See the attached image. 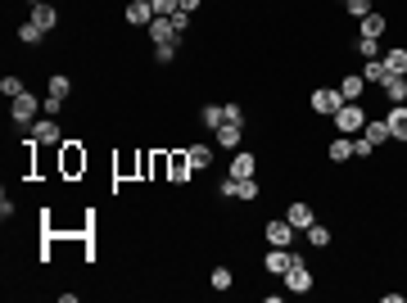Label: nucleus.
Instances as JSON below:
<instances>
[{
    "label": "nucleus",
    "instance_id": "nucleus-19",
    "mask_svg": "<svg viewBox=\"0 0 407 303\" xmlns=\"http://www.w3.org/2000/svg\"><path fill=\"white\" fill-rule=\"evenodd\" d=\"M150 36H154V45H163V41H177L182 32L172 27V19H154V23H150Z\"/></svg>",
    "mask_w": 407,
    "mask_h": 303
},
{
    "label": "nucleus",
    "instance_id": "nucleus-33",
    "mask_svg": "<svg viewBox=\"0 0 407 303\" xmlns=\"http://www.w3.org/2000/svg\"><path fill=\"white\" fill-rule=\"evenodd\" d=\"M358 50H362L366 59H375V54H380V36H358Z\"/></svg>",
    "mask_w": 407,
    "mask_h": 303
},
{
    "label": "nucleus",
    "instance_id": "nucleus-11",
    "mask_svg": "<svg viewBox=\"0 0 407 303\" xmlns=\"http://www.w3.org/2000/svg\"><path fill=\"white\" fill-rule=\"evenodd\" d=\"M32 23L41 32H54V27H59V10H54L50 0H41V5H32Z\"/></svg>",
    "mask_w": 407,
    "mask_h": 303
},
{
    "label": "nucleus",
    "instance_id": "nucleus-31",
    "mask_svg": "<svg viewBox=\"0 0 407 303\" xmlns=\"http://www.w3.org/2000/svg\"><path fill=\"white\" fill-rule=\"evenodd\" d=\"M208 281H213V290H231V281H236V276H231L226 267H213V276H208Z\"/></svg>",
    "mask_w": 407,
    "mask_h": 303
},
{
    "label": "nucleus",
    "instance_id": "nucleus-23",
    "mask_svg": "<svg viewBox=\"0 0 407 303\" xmlns=\"http://www.w3.org/2000/svg\"><path fill=\"white\" fill-rule=\"evenodd\" d=\"M168 168H172V181H186V172H190V159H186V150H177L168 159Z\"/></svg>",
    "mask_w": 407,
    "mask_h": 303
},
{
    "label": "nucleus",
    "instance_id": "nucleus-22",
    "mask_svg": "<svg viewBox=\"0 0 407 303\" xmlns=\"http://www.w3.org/2000/svg\"><path fill=\"white\" fill-rule=\"evenodd\" d=\"M358 36H385V14H362V32Z\"/></svg>",
    "mask_w": 407,
    "mask_h": 303
},
{
    "label": "nucleus",
    "instance_id": "nucleus-35",
    "mask_svg": "<svg viewBox=\"0 0 407 303\" xmlns=\"http://www.w3.org/2000/svg\"><path fill=\"white\" fill-rule=\"evenodd\" d=\"M344 10L353 14V19H362V14H371V0H344Z\"/></svg>",
    "mask_w": 407,
    "mask_h": 303
},
{
    "label": "nucleus",
    "instance_id": "nucleus-32",
    "mask_svg": "<svg viewBox=\"0 0 407 303\" xmlns=\"http://www.w3.org/2000/svg\"><path fill=\"white\" fill-rule=\"evenodd\" d=\"M154 59H159V64H172V59H177V41H163V45H154Z\"/></svg>",
    "mask_w": 407,
    "mask_h": 303
},
{
    "label": "nucleus",
    "instance_id": "nucleus-30",
    "mask_svg": "<svg viewBox=\"0 0 407 303\" xmlns=\"http://www.w3.org/2000/svg\"><path fill=\"white\" fill-rule=\"evenodd\" d=\"M0 96H5V100H14V96H23V82H19V77H0Z\"/></svg>",
    "mask_w": 407,
    "mask_h": 303
},
{
    "label": "nucleus",
    "instance_id": "nucleus-28",
    "mask_svg": "<svg viewBox=\"0 0 407 303\" xmlns=\"http://www.w3.org/2000/svg\"><path fill=\"white\" fill-rule=\"evenodd\" d=\"M154 5V19H172V14H182V0H150Z\"/></svg>",
    "mask_w": 407,
    "mask_h": 303
},
{
    "label": "nucleus",
    "instance_id": "nucleus-29",
    "mask_svg": "<svg viewBox=\"0 0 407 303\" xmlns=\"http://www.w3.org/2000/svg\"><path fill=\"white\" fill-rule=\"evenodd\" d=\"M41 36H45V32H41V27H36L32 19H28V23H23V27H19V41H23V45H36V41H41Z\"/></svg>",
    "mask_w": 407,
    "mask_h": 303
},
{
    "label": "nucleus",
    "instance_id": "nucleus-18",
    "mask_svg": "<svg viewBox=\"0 0 407 303\" xmlns=\"http://www.w3.org/2000/svg\"><path fill=\"white\" fill-rule=\"evenodd\" d=\"M199 122H204L208 131H217V127L226 122V104H204V109H199Z\"/></svg>",
    "mask_w": 407,
    "mask_h": 303
},
{
    "label": "nucleus",
    "instance_id": "nucleus-4",
    "mask_svg": "<svg viewBox=\"0 0 407 303\" xmlns=\"http://www.w3.org/2000/svg\"><path fill=\"white\" fill-rule=\"evenodd\" d=\"M263 236H267V245H276V249H289L294 227H289V217H272L267 227H263Z\"/></svg>",
    "mask_w": 407,
    "mask_h": 303
},
{
    "label": "nucleus",
    "instance_id": "nucleus-16",
    "mask_svg": "<svg viewBox=\"0 0 407 303\" xmlns=\"http://www.w3.org/2000/svg\"><path fill=\"white\" fill-rule=\"evenodd\" d=\"M285 217H289V227H294V231H308L312 222H317L308 204H289V208H285Z\"/></svg>",
    "mask_w": 407,
    "mask_h": 303
},
{
    "label": "nucleus",
    "instance_id": "nucleus-25",
    "mask_svg": "<svg viewBox=\"0 0 407 303\" xmlns=\"http://www.w3.org/2000/svg\"><path fill=\"white\" fill-rule=\"evenodd\" d=\"M82 168H86V154L77 150V145H68L64 150V172H82Z\"/></svg>",
    "mask_w": 407,
    "mask_h": 303
},
{
    "label": "nucleus",
    "instance_id": "nucleus-13",
    "mask_svg": "<svg viewBox=\"0 0 407 303\" xmlns=\"http://www.w3.org/2000/svg\"><path fill=\"white\" fill-rule=\"evenodd\" d=\"M213 136H217V145H222V150H236V145L245 141V122H222Z\"/></svg>",
    "mask_w": 407,
    "mask_h": 303
},
{
    "label": "nucleus",
    "instance_id": "nucleus-1",
    "mask_svg": "<svg viewBox=\"0 0 407 303\" xmlns=\"http://www.w3.org/2000/svg\"><path fill=\"white\" fill-rule=\"evenodd\" d=\"M335 127H340L344 136H353V131H362V127H366V109L358 104V100L340 104V109H335Z\"/></svg>",
    "mask_w": 407,
    "mask_h": 303
},
{
    "label": "nucleus",
    "instance_id": "nucleus-12",
    "mask_svg": "<svg viewBox=\"0 0 407 303\" xmlns=\"http://www.w3.org/2000/svg\"><path fill=\"white\" fill-rule=\"evenodd\" d=\"M254 172H258V159H254L249 150H240L236 159H231V172H226V177H236V181H249Z\"/></svg>",
    "mask_w": 407,
    "mask_h": 303
},
{
    "label": "nucleus",
    "instance_id": "nucleus-24",
    "mask_svg": "<svg viewBox=\"0 0 407 303\" xmlns=\"http://www.w3.org/2000/svg\"><path fill=\"white\" fill-rule=\"evenodd\" d=\"M45 87H50V96H54V100H68V91H73V82H68L64 73H50V82H45Z\"/></svg>",
    "mask_w": 407,
    "mask_h": 303
},
{
    "label": "nucleus",
    "instance_id": "nucleus-27",
    "mask_svg": "<svg viewBox=\"0 0 407 303\" xmlns=\"http://www.w3.org/2000/svg\"><path fill=\"white\" fill-rule=\"evenodd\" d=\"M385 68H389V73H407V50H403V45L385 54Z\"/></svg>",
    "mask_w": 407,
    "mask_h": 303
},
{
    "label": "nucleus",
    "instance_id": "nucleus-37",
    "mask_svg": "<svg viewBox=\"0 0 407 303\" xmlns=\"http://www.w3.org/2000/svg\"><path fill=\"white\" fill-rule=\"evenodd\" d=\"M199 5H204V0H182V14H195Z\"/></svg>",
    "mask_w": 407,
    "mask_h": 303
},
{
    "label": "nucleus",
    "instance_id": "nucleus-15",
    "mask_svg": "<svg viewBox=\"0 0 407 303\" xmlns=\"http://www.w3.org/2000/svg\"><path fill=\"white\" fill-rule=\"evenodd\" d=\"M362 91H366L362 73H349V77H340V96H344V104H349V100H362Z\"/></svg>",
    "mask_w": 407,
    "mask_h": 303
},
{
    "label": "nucleus",
    "instance_id": "nucleus-3",
    "mask_svg": "<svg viewBox=\"0 0 407 303\" xmlns=\"http://www.w3.org/2000/svg\"><path fill=\"white\" fill-rule=\"evenodd\" d=\"M285 290H289V294H308V290H312V271H308V262H303V258L289 262V271H285Z\"/></svg>",
    "mask_w": 407,
    "mask_h": 303
},
{
    "label": "nucleus",
    "instance_id": "nucleus-14",
    "mask_svg": "<svg viewBox=\"0 0 407 303\" xmlns=\"http://www.w3.org/2000/svg\"><path fill=\"white\" fill-rule=\"evenodd\" d=\"M385 122H389V136L407 145V109H403V104H394V109L385 113Z\"/></svg>",
    "mask_w": 407,
    "mask_h": 303
},
{
    "label": "nucleus",
    "instance_id": "nucleus-10",
    "mask_svg": "<svg viewBox=\"0 0 407 303\" xmlns=\"http://www.w3.org/2000/svg\"><path fill=\"white\" fill-rule=\"evenodd\" d=\"M362 141L371 145V150H375V145H385V141H394V136H389V122H385V118H366Z\"/></svg>",
    "mask_w": 407,
    "mask_h": 303
},
{
    "label": "nucleus",
    "instance_id": "nucleus-17",
    "mask_svg": "<svg viewBox=\"0 0 407 303\" xmlns=\"http://www.w3.org/2000/svg\"><path fill=\"white\" fill-rule=\"evenodd\" d=\"M186 159H190V168H213V145H186Z\"/></svg>",
    "mask_w": 407,
    "mask_h": 303
},
{
    "label": "nucleus",
    "instance_id": "nucleus-8",
    "mask_svg": "<svg viewBox=\"0 0 407 303\" xmlns=\"http://www.w3.org/2000/svg\"><path fill=\"white\" fill-rule=\"evenodd\" d=\"M299 258V254H289V249H276V245H272V254H263V267L272 271V276H285L289 271V262Z\"/></svg>",
    "mask_w": 407,
    "mask_h": 303
},
{
    "label": "nucleus",
    "instance_id": "nucleus-6",
    "mask_svg": "<svg viewBox=\"0 0 407 303\" xmlns=\"http://www.w3.org/2000/svg\"><path fill=\"white\" fill-rule=\"evenodd\" d=\"M122 19H127L131 27H150V23H154V5H150V0H131L127 10H122Z\"/></svg>",
    "mask_w": 407,
    "mask_h": 303
},
{
    "label": "nucleus",
    "instance_id": "nucleus-26",
    "mask_svg": "<svg viewBox=\"0 0 407 303\" xmlns=\"http://www.w3.org/2000/svg\"><path fill=\"white\" fill-rule=\"evenodd\" d=\"M303 236H308V245H312V249H326V245H331V231H326V227H317V222H312V227L303 231Z\"/></svg>",
    "mask_w": 407,
    "mask_h": 303
},
{
    "label": "nucleus",
    "instance_id": "nucleus-7",
    "mask_svg": "<svg viewBox=\"0 0 407 303\" xmlns=\"http://www.w3.org/2000/svg\"><path fill=\"white\" fill-rule=\"evenodd\" d=\"M32 141L36 145H59V141H64V136H59V122H54L50 113H45L41 122H32Z\"/></svg>",
    "mask_w": 407,
    "mask_h": 303
},
{
    "label": "nucleus",
    "instance_id": "nucleus-34",
    "mask_svg": "<svg viewBox=\"0 0 407 303\" xmlns=\"http://www.w3.org/2000/svg\"><path fill=\"white\" fill-rule=\"evenodd\" d=\"M236 199H258V181L249 177V181H236Z\"/></svg>",
    "mask_w": 407,
    "mask_h": 303
},
{
    "label": "nucleus",
    "instance_id": "nucleus-2",
    "mask_svg": "<svg viewBox=\"0 0 407 303\" xmlns=\"http://www.w3.org/2000/svg\"><path fill=\"white\" fill-rule=\"evenodd\" d=\"M36 109H41V104H36V96H32V91H23V96L10 100V118L19 122V127H28V122L36 118Z\"/></svg>",
    "mask_w": 407,
    "mask_h": 303
},
{
    "label": "nucleus",
    "instance_id": "nucleus-5",
    "mask_svg": "<svg viewBox=\"0 0 407 303\" xmlns=\"http://www.w3.org/2000/svg\"><path fill=\"white\" fill-rule=\"evenodd\" d=\"M308 104H312V113H335L344 104V96H340V87H317Z\"/></svg>",
    "mask_w": 407,
    "mask_h": 303
},
{
    "label": "nucleus",
    "instance_id": "nucleus-9",
    "mask_svg": "<svg viewBox=\"0 0 407 303\" xmlns=\"http://www.w3.org/2000/svg\"><path fill=\"white\" fill-rule=\"evenodd\" d=\"M380 87H385V100H389V104H407V73H389Z\"/></svg>",
    "mask_w": 407,
    "mask_h": 303
},
{
    "label": "nucleus",
    "instance_id": "nucleus-21",
    "mask_svg": "<svg viewBox=\"0 0 407 303\" xmlns=\"http://www.w3.org/2000/svg\"><path fill=\"white\" fill-rule=\"evenodd\" d=\"M389 77V68H385V59H366V68H362V82L371 87V82H385Z\"/></svg>",
    "mask_w": 407,
    "mask_h": 303
},
{
    "label": "nucleus",
    "instance_id": "nucleus-38",
    "mask_svg": "<svg viewBox=\"0 0 407 303\" xmlns=\"http://www.w3.org/2000/svg\"><path fill=\"white\" fill-rule=\"evenodd\" d=\"M28 5H41V0H28Z\"/></svg>",
    "mask_w": 407,
    "mask_h": 303
},
{
    "label": "nucleus",
    "instance_id": "nucleus-36",
    "mask_svg": "<svg viewBox=\"0 0 407 303\" xmlns=\"http://www.w3.org/2000/svg\"><path fill=\"white\" fill-rule=\"evenodd\" d=\"M226 122H245V109H240V104H226Z\"/></svg>",
    "mask_w": 407,
    "mask_h": 303
},
{
    "label": "nucleus",
    "instance_id": "nucleus-20",
    "mask_svg": "<svg viewBox=\"0 0 407 303\" xmlns=\"http://www.w3.org/2000/svg\"><path fill=\"white\" fill-rule=\"evenodd\" d=\"M331 159H335V163L353 159V136H344V131H340V136H335V141H331Z\"/></svg>",
    "mask_w": 407,
    "mask_h": 303
}]
</instances>
